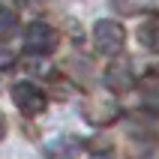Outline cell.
<instances>
[{
    "mask_svg": "<svg viewBox=\"0 0 159 159\" xmlns=\"http://www.w3.org/2000/svg\"><path fill=\"white\" fill-rule=\"evenodd\" d=\"M9 27H15V12L0 9V30H9Z\"/></svg>",
    "mask_w": 159,
    "mask_h": 159,
    "instance_id": "obj_10",
    "label": "cell"
},
{
    "mask_svg": "<svg viewBox=\"0 0 159 159\" xmlns=\"http://www.w3.org/2000/svg\"><path fill=\"white\" fill-rule=\"evenodd\" d=\"M12 102H15L18 111H24L27 117L42 114L45 105H48L45 93L36 87V84H30V81H15V84H12Z\"/></svg>",
    "mask_w": 159,
    "mask_h": 159,
    "instance_id": "obj_3",
    "label": "cell"
},
{
    "mask_svg": "<svg viewBox=\"0 0 159 159\" xmlns=\"http://www.w3.org/2000/svg\"><path fill=\"white\" fill-rule=\"evenodd\" d=\"M3 132H6V120H3V114H0V138H3Z\"/></svg>",
    "mask_w": 159,
    "mask_h": 159,
    "instance_id": "obj_12",
    "label": "cell"
},
{
    "mask_svg": "<svg viewBox=\"0 0 159 159\" xmlns=\"http://www.w3.org/2000/svg\"><path fill=\"white\" fill-rule=\"evenodd\" d=\"M123 42H126V30L120 21H111V18H102L96 21L93 27V45H96L99 54H120L123 51Z\"/></svg>",
    "mask_w": 159,
    "mask_h": 159,
    "instance_id": "obj_1",
    "label": "cell"
},
{
    "mask_svg": "<svg viewBox=\"0 0 159 159\" xmlns=\"http://www.w3.org/2000/svg\"><path fill=\"white\" fill-rule=\"evenodd\" d=\"M105 84H108V90H114V93L129 90V87L135 84L129 63H111V66H108V72H105Z\"/></svg>",
    "mask_w": 159,
    "mask_h": 159,
    "instance_id": "obj_5",
    "label": "cell"
},
{
    "mask_svg": "<svg viewBox=\"0 0 159 159\" xmlns=\"http://www.w3.org/2000/svg\"><path fill=\"white\" fill-rule=\"evenodd\" d=\"M141 42L150 48H159V21H150L141 27Z\"/></svg>",
    "mask_w": 159,
    "mask_h": 159,
    "instance_id": "obj_8",
    "label": "cell"
},
{
    "mask_svg": "<svg viewBox=\"0 0 159 159\" xmlns=\"http://www.w3.org/2000/svg\"><path fill=\"white\" fill-rule=\"evenodd\" d=\"M144 159H159V147H153V150L147 153V156H144Z\"/></svg>",
    "mask_w": 159,
    "mask_h": 159,
    "instance_id": "obj_11",
    "label": "cell"
},
{
    "mask_svg": "<svg viewBox=\"0 0 159 159\" xmlns=\"http://www.w3.org/2000/svg\"><path fill=\"white\" fill-rule=\"evenodd\" d=\"M141 102L150 114H159V75H144L141 78Z\"/></svg>",
    "mask_w": 159,
    "mask_h": 159,
    "instance_id": "obj_6",
    "label": "cell"
},
{
    "mask_svg": "<svg viewBox=\"0 0 159 159\" xmlns=\"http://www.w3.org/2000/svg\"><path fill=\"white\" fill-rule=\"evenodd\" d=\"M12 63H15V48H12L9 42H0V72L9 69Z\"/></svg>",
    "mask_w": 159,
    "mask_h": 159,
    "instance_id": "obj_9",
    "label": "cell"
},
{
    "mask_svg": "<svg viewBox=\"0 0 159 159\" xmlns=\"http://www.w3.org/2000/svg\"><path fill=\"white\" fill-rule=\"evenodd\" d=\"M117 117H120V105L108 93H96V96H90L84 102V120L93 126H108V123H114Z\"/></svg>",
    "mask_w": 159,
    "mask_h": 159,
    "instance_id": "obj_2",
    "label": "cell"
},
{
    "mask_svg": "<svg viewBox=\"0 0 159 159\" xmlns=\"http://www.w3.org/2000/svg\"><path fill=\"white\" fill-rule=\"evenodd\" d=\"M24 48L30 54H51L57 48V30L48 27L45 21H33L24 30Z\"/></svg>",
    "mask_w": 159,
    "mask_h": 159,
    "instance_id": "obj_4",
    "label": "cell"
},
{
    "mask_svg": "<svg viewBox=\"0 0 159 159\" xmlns=\"http://www.w3.org/2000/svg\"><path fill=\"white\" fill-rule=\"evenodd\" d=\"M114 6L126 15H138V12H159V0H114Z\"/></svg>",
    "mask_w": 159,
    "mask_h": 159,
    "instance_id": "obj_7",
    "label": "cell"
}]
</instances>
